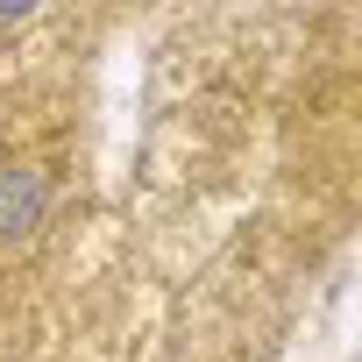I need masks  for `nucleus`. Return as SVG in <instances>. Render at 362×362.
I'll list each match as a JSON object with an SVG mask.
<instances>
[{
	"instance_id": "f257e3e1",
	"label": "nucleus",
	"mask_w": 362,
	"mask_h": 362,
	"mask_svg": "<svg viewBox=\"0 0 362 362\" xmlns=\"http://www.w3.org/2000/svg\"><path fill=\"white\" fill-rule=\"evenodd\" d=\"M36 206H43V185H36V177H22V170L0 177V228H29Z\"/></svg>"
}]
</instances>
